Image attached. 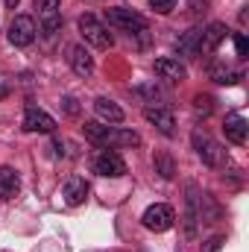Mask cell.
Listing matches in <instances>:
<instances>
[{
	"label": "cell",
	"mask_w": 249,
	"mask_h": 252,
	"mask_svg": "<svg viewBox=\"0 0 249 252\" xmlns=\"http://www.w3.org/2000/svg\"><path fill=\"white\" fill-rule=\"evenodd\" d=\"M199 32L202 30H187L185 35L176 41V50L182 56H199Z\"/></svg>",
	"instance_id": "ac0fdd59"
},
{
	"label": "cell",
	"mask_w": 249,
	"mask_h": 252,
	"mask_svg": "<svg viewBox=\"0 0 249 252\" xmlns=\"http://www.w3.org/2000/svg\"><path fill=\"white\" fill-rule=\"evenodd\" d=\"M144 118H147L150 124L156 126L161 135H167V138L176 132V118H173L167 109H158V106H147V109H144Z\"/></svg>",
	"instance_id": "9c48e42d"
},
{
	"label": "cell",
	"mask_w": 249,
	"mask_h": 252,
	"mask_svg": "<svg viewBox=\"0 0 249 252\" xmlns=\"http://www.w3.org/2000/svg\"><path fill=\"white\" fill-rule=\"evenodd\" d=\"M59 27H62V18H59V15H44V18H41V30H44L47 35H56Z\"/></svg>",
	"instance_id": "44dd1931"
},
{
	"label": "cell",
	"mask_w": 249,
	"mask_h": 252,
	"mask_svg": "<svg viewBox=\"0 0 249 252\" xmlns=\"http://www.w3.org/2000/svg\"><path fill=\"white\" fill-rule=\"evenodd\" d=\"M94 112H97V118L100 121H109V124H124V109L115 103V100H109V97H100V100H94Z\"/></svg>",
	"instance_id": "5bb4252c"
},
{
	"label": "cell",
	"mask_w": 249,
	"mask_h": 252,
	"mask_svg": "<svg viewBox=\"0 0 249 252\" xmlns=\"http://www.w3.org/2000/svg\"><path fill=\"white\" fill-rule=\"evenodd\" d=\"M35 21L30 18V15H18L12 24H9V41L15 44V47H30L32 41H35Z\"/></svg>",
	"instance_id": "8992f818"
},
{
	"label": "cell",
	"mask_w": 249,
	"mask_h": 252,
	"mask_svg": "<svg viewBox=\"0 0 249 252\" xmlns=\"http://www.w3.org/2000/svg\"><path fill=\"white\" fill-rule=\"evenodd\" d=\"M156 173H161V179H173V173H176V164H173V158H170L167 153L156 156Z\"/></svg>",
	"instance_id": "d6986e66"
},
{
	"label": "cell",
	"mask_w": 249,
	"mask_h": 252,
	"mask_svg": "<svg viewBox=\"0 0 249 252\" xmlns=\"http://www.w3.org/2000/svg\"><path fill=\"white\" fill-rule=\"evenodd\" d=\"M79 32H82V38H85L88 44H94L97 50H109V47L115 44L112 32H109L94 15H82V18H79Z\"/></svg>",
	"instance_id": "7a4b0ae2"
},
{
	"label": "cell",
	"mask_w": 249,
	"mask_h": 252,
	"mask_svg": "<svg viewBox=\"0 0 249 252\" xmlns=\"http://www.w3.org/2000/svg\"><path fill=\"white\" fill-rule=\"evenodd\" d=\"M0 97H6V85L3 82H0Z\"/></svg>",
	"instance_id": "83f0119b"
},
{
	"label": "cell",
	"mask_w": 249,
	"mask_h": 252,
	"mask_svg": "<svg viewBox=\"0 0 249 252\" xmlns=\"http://www.w3.org/2000/svg\"><path fill=\"white\" fill-rule=\"evenodd\" d=\"M193 147H196V153H199V158L205 161V164H211V167H220L223 164V158H226V153H223V147L211 138V135H205V132H193Z\"/></svg>",
	"instance_id": "3957f363"
},
{
	"label": "cell",
	"mask_w": 249,
	"mask_h": 252,
	"mask_svg": "<svg viewBox=\"0 0 249 252\" xmlns=\"http://www.w3.org/2000/svg\"><path fill=\"white\" fill-rule=\"evenodd\" d=\"M18 190H21L18 173L12 167H0V196L3 199H12V196H18Z\"/></svg>",
	"instance_id": "2e32d148"
},
{
	"label": "cell",
	"mask_w": 249,
	"mask_h": 252,
	"mask_svg": "<svg viewBox=\"0 0 249 252\" xmlns=\"http://www.w3.org/2000/svg\"><path fill=\"white\" fill-rule=\"evenodd\" d=\"M59 6H62V0H35V9H38L41 18L44 15H59Z\"/></svg>",
	"instance_id": "ffe728a7"
},
{
	"label": "cell",
	"mask_w": 249,
	"mask_h": 252,
	"mask_svg": "<svg viewBox=\"0 0 249 252\" xmlns=\"http://www.w3.org/2000/svg\"><path fill=\"white\" fill-rule=\"evenodd\" d=\"M85 138L100 144V147H138L141 144V135L138 132H129V129H115V126H100V124H85L82 126Z\"/></svg>",
	"instance_id": "6da1fadb"
},
{
	"label": "cell",
	"mask_w": 249,
	"mask_h": 252,
	"mask_svg": "<svg viewBox=\"0 0 249 252\" xmlns=\"http://www.w3.org/2000/svg\"><path fill=\"white\" fill-rule=\"evenodd\" d=\"M150 6H153L158 15H167V12L176 6V0H150Z\"/></svg>",
	"instance_id": "cb8c5ba5"
},
{
	"label": "cell",
	"mask_w": 249,
	"mask_h": 252,
	"mask_svg": "<svg viewBox=\"0 0 249 252\" xmlns=\"http://www.w3.org/2000/svg\"><path fill=\"white\" fill-rule=\"evenodd\" d=\"M226 38V27L223 24H211L199 32V53H214L220 47V41Z\"/></svg>",
	"instance_id": "8fae6325"
},
{
	"label": "cell",
	"mask_w": 249,
	"mask_h": 252,
	"mask_svg": "<svg viewBox=\"0 0 249 252\" xmlns=\"http://www.w3.org/2000/svg\"><path fill=\"white\" fill-rule=\"evenodd\" d=\"M62 103H64V112H67V115H76V112H79V106H76L73 97H64Z\"/></svg>",
	"instance_id": "d4e9b609"
},
{
	"label": "cell",
	"mask_w": 249,
	"mask_h": 252,
	"mask_svg": "<svg viewBox=\"0 0 249 252\" xmlns=\"http://www.w3.org/2000/svg\"><path fill=\"white\" fill-rule=\"evenodd\" d=\"M211 103H214V100H211V97H205V94H196V97H193V109H196V112H202V115H211V109H214Z\"/></svg>",
	"instance_id": "7402d4cb"
},
{
	"label": "cell",
	"mask_w": 249,
	"mask_h": 252,
	"mask_svg": "<svg viewBox=\"0 0 249 252\" xmlns=\"http://www.w3.org/2000/svg\"><path fill=\"white\" fill-rule=\"evenodd\" d=\"M70 67H73L76 76H85V79L94 73V59H91V53H88L82 44L70 47Z\"/></svg>",
	"instance_id": "7c38bea8"
},
{
	"label": "cell",
	"mask_w": 249,
	"mask_h": 252,
	"mask_svg": "<svg viewBox=\"0 0 249 252\" xmlns=\"http://www.w3.org/2000/svg\"><path fill=\"white\" fill-rule=\"evenodd\" d=\"M208 76H211L214 82H220V85H235V82L241 79V70H235V67H229V64H211V67H208Z\"/></svg>",
	"instance_id": "e0dca14e"
},
{
	"label": "cell",
	"mask_w": 249,
	"mask_h": 252,
	"mask_svg": "<svg viewBox=\"0 0 249 252\" xmlns=\"http://www.w3.org/2000/svg\"><path fill=\"white\" fill-rule=\"evenodd\" d=\"M235 50H238V56H241V59H247V56H249V41H247V35H244V32H235Z\"/></svg>",
	"instance_id": "603a6c76"
},
{
	"label": "cell",
	"mask_w": 249,
	"mask_h": 252,
	"mask_svg": "<svg viewBox=\"0 0 249 252\" xmlns=\"http://www.w3.org/2000/svg\"><path fill=\"white\" fill-rule=\"evenodd\" d=\"M156 73L161 76V79H167V82H182L187 76L185 64L179 62V59H156Z\"/></svg>",
	"instance_id": "30bf717a"
},
{
	"label": "cell",
	"mask_w": 249,
	"mask_h": 252,
	"mask_svg": "<svg viewBox=\"0 0 249 252\" xmlns=\"http://www.w3.org/2000/svg\"><path fill=\"white\" fill-rule=\"evenodd\" d=\"M6 6H9V9H15V6H18V0H6Z\"/></svg>",
	"instance_id": "4316f807"
},
{
	"label": "cell",
	"mask_w": 249,
	"mask_h": 252,
	"mask_svg": "<svg viewBox=\"0 0 249 252\" xmlns=\"http://www.w3.org/2000/svg\"><path fill=\"white\" fill-rule=\"evenodd\" d=\"M64 202L67 205H82L85 199H88V182L82 179V176H70L67 182H64Z\"/></svg>",
	"instance_id": "4fadbf2b"
},
{
	"label": "cell",
	"mask_w": 249,
	"mask_h": 252,
	"mask_svg": "<svg viewBox=\"0 0 249 252\" xmlns=\"http://www.w3.org/2000/svg\"><path fill=\"white\" fill-rule=\"evenodd\" d=\"M106 21L112 27H118V30H126V32H144L147 30V18L132 12V9H109Z\"/></svg>",
	"instance_id": "5b68a950"
},
{
	"label": "cell",
	"mask_w": 249,
	"mask_h": 252,
	"mask_svg": "<svg viewBox=\"0 0 249 252\" xmlns=\"http://www.w3.org/2000/svg\"><path fill=\"white\" fill-rule=\"evenodd\" d=\"M223 132H226V138H229L232 144H247V135H249L247 118H241V115H229V118H226V126H223Z\"/></svg>",
	"instance_id": "9a60e30c"
},
{
	"label": "cell",
	"mask_w": 249,
	"mask_h": 252,
	"mask_svg": "<svg viewBox=\"0 0 249 252\" xmlns=\"http://www.w3.org/2000/svg\"><path fill=\"white\" fill-rule=\"evenodd\" d=\"M21 126H24L27 132H44V135H47V132L56 129V121H53V115H47V112L38 109V106H27Z\"/></svg>",
	"instance_id": "ba28073f"
},
{
	"label": "cell",
	"mask_w": 249,
	"mask_h": 252,
	"mask_svg": "<svg viewBox=\"0 0 249 252\" xmlns=\"http://www.w3.org/2000/svg\"><path fill=\"white\" fill-rule=\"evenodd\" d=\"M141 220H144V226H147L150 232H167V229L173 226V220H176V211H173L170 205L158 202V205H150Z\"/></svg>",
	"instance_id": "277c9868"
},
{
	"label": "cell",
	"mask_w": 249,
	"mask_h": 252,
	"mask_svg": "<svg viewBox=\"0 0 249 252\" xmlns=\"http://www.w3.org/2000/svg\"><path fill=\"white\" fill-rule=\"evenodd\" d=\"M220 247H223V238H211V241H208V247H205V252H217Z\"/></svg>",
	"instance_id": "484cf974"
},
{
	"label": "cell",
	"mask_w": 249,
	"mask_h": 252,
	"mask_svg": "<svg viewBox=\"0 0 249 252\" xmlns=\"http://www.w3.org/2000/svg\"><path fill=\"white\" fill-rule=\"evenodd\" d=\"M94 170L100 176H109V179H118L126 173V161L115 153V150H103L97 158H94Z\"/></svg>",
	"instance_id": "52a82bcc"
}]
</instances>
